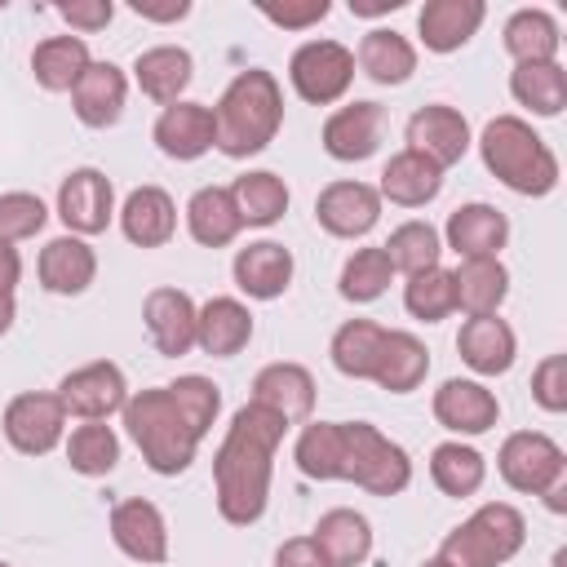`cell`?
<instances>
[{"label": "cell", "mask_w": 567, "mask_h": 567, "mask_svg": "<svg viewBox=\"0 0 567 567\" xmlns=\"http://www.w3.org/2000/svg\"><path fill=\"white\" fill-rule=\"evenodd\" d=\"M284 434H288V421L252 399L230 416L226 439L213 456V496H217V514L230 527H252L266 514L275 452Z\"/></svg>", "instance_id": "6da1fadb"}, {"label": "cell", "mask_w": 567, "mask_h": 567, "mask_svg": "<svg viewBox=\"0 0 567 567\" xmlns=\"http://www.w3.org/2000/svg\"><path fill=\"white\" fill-rule=\"evenodd\" d=\"M284 124V89L266 66L239 71L226 93L213 106V128H217V151L226 159H248L275 142Z\"/></svg>", "instance_id": "7a4b0ae2"}, {"label": "cell", "mask_w": 567, "mask_h": 567, "mask_svg": "<svg viewBox=\"0 0 567 567\" xmlns=\"http://www.w3.org/2000/svg\"><path fill=\"white\" fill-rule=\"evenodd\" d=\"M124 430L128 439L137 443L142 461L164 474V478H177L195 465V452L204 443V434L190 425V416L177 408V399L168 394V385H155V390H137L128 394L124 403Z\"/></svg>", "instance_id": "3957f363"}, {"label": "cell", "mask_w": 567, "mask_h": 567, "mask_svg": "<svg viewBox=\"0 0 567 567\" xmlns=\"http://www.w3.org/2000/svg\"><path fill=\"white\" fill-rule=\"evenodd\" d=\"M478 155H483V168L509 186L514 195H549L558 186V155L545 146V137L518 120V115H496L483 124L478 133Z\"/></svg>", "instance_id": "277c9868"}, {"label": "cell", "mask_w": 567, "mask_h": 567, "mask_svg": "<svg viewBox=\"0 0 567 567\" xmlns=\"http://www.w3.org/2000/svg\"><path fill=\"white\" fill-rule=\"evenodd\" d=\"M527 540V518L509 501L478 505L461 527H452L439 545L447 567H505Z\"/></svg>", "instance_id": "5b68a950"}, {"label": "cell", "mask_w": 567, "mask_h": 567, "mask_svg": "<svg viewBox=\"0 0 567 567\" xmlns=\"http://www.w3.org/2000/svg\"><path fill=\"white\" fill-rule=\"evenodd\" d=\"M346 430V483L372 496H399L412 483V456L368 421H341Z\"/></svg>", "instance_id": "8992f818"}, {"label": "cell", "mask_w": 567, "mask_h": 567, "mask_svg": "<svg viewBox=\"0 0 567 567\" xmlns=\"http://www.w3.org/2000/svg\"><path fill=\"white\" fill-rule=\"evenodd\" d=\"M288 80H292L301 102L332 106L354 84V53L341 40H306L288 58Z\"/></svg>", "instance_id": "52a82bcc"}, {"label": "cell", "mask_w": 567, "mask_h": 567, "mask_svg": "<svg viewBox=\"0 0 567 567\" xmlns=\"http://www.w3.org/2000/svg\"><path fill=\"white\" fill-rule=\"evenodd\" d=\"M496 470H501L505 487H514L523 496H545L549 487L567 483V456L540 430H514L496 452Z\"/></svg>", "instance_id": "ba28073f"}, {"label": "cell", "mask_w": 567, "mask_h": 567, "mask_svg": "<svg viewBox=\"0 0 567 567\" xmlns=\"http://www.w3.org/2000/svg\"><path fill=\"white\" fill-rule=\"evenodd\" d=\"M0 430H4V439H9L13 452H22V456H49L66 439V408L49 390H22V394H13L4 403Z\"/></svg>", "instance_id": "9c48e42d"}, {"label": "cell", "mask_w": 567, "mask_h": 567, "mask_svg": "<svg viewBox=\"0 0 567 567\" xmlns=\"http://www.w3.org/2000/svg\"><path fill=\"white\" fill-rule=\"evenodd\" d=\"M66 408V416H80V421H106L115 412H124L128 403V381L120 372V363L111 359H93L75 372H66L53 390Z\"/></svg>", "instance_id": "30bf717a"}, {"label": "cell", "mask_w": 567, "mask_h": 567, "mask_svg": "<svg viewBox=\"0 0 567 567\" xmlns=\"http://www.w3.org/2000/svg\"><path fill=\"white\" fill-rule=\"evenodd\" d=\"M58 217L66 226V235H102L115 217V186L102 168L84 164V168H71L58 186Z\"/></svg>", "instance_id": "8fae6325"}, {"label": "cell", "mask_w": 567, "mask_h": 567, "mask_svg": "<svg viewBox=\"0 0 567 567\" xmlns=\"http://www.w3.org/2000/svg\"><path fill=\"white\" fill-rule=\"evenodd\" d=\"M315 221L332 239H363L381 221V195H377V186L354 182V177L328 182L315 199Z\"/></svg>", "instance_id": "7c38bea8"}, {"label": "cell", "mask_w": 567, "mask_h": 567, "mask_svg": "<svg viewBox=\"0 0 567 567\" xmlns=\"http://www.w3.org/2000/svg\"><path fill=\"white\" fill-rule=\"evenodd\" d=\"M470 142H474L470 137V120L456 106H447V102H430V106H421L408 120V151L425 155L439 168L461 164L465 151H470Z\"/></svg>", "instance_id": "4fadbf2b"}, {"label": "cell", "mask_w": 567, "mask_h": 567, "mask_svg": "<svg viewBox=\"0 0 567 567\" xmlns=\"http://www.w3.org/2000/svg\"><path fill=\"white\" fill-rule=\"evenodd\" d=\"M385 133V106L381 102H346L323 120V151L341 164L372 159Z\"/></svg>", "instance_id": "5bb4252c"}, {"label": "cell", "mask_w": 567, "mask_h": 567, "mask_svg": "<svg viewBox=\"0 0 567 567\" xmlns=\"http://www.w3.org/2000/svg\"><path fill=\"white\" fill-rule=\"evenodd\" d=\"M195 319H199V306L182 288H151L142 301L146 337L164 359H182L195 346Z\"/></svg>", "instance_id": "9a60e30c"}, {"label": "cell", "mask_w": 567, "mask_h": 567, "mask_svg": "<svg viewBox=\"0 0 567 567\" xmlns=\"http://www.w3.org/2000/svg\"><path fill=\"white\" fill-rule=\"evenodd\" d=\"M111 540L133 563H164L168 558V523L155 501L128 496L111 509Z\"/></svg>", "instance_id": "2e32d148"}, {"label": "cell", "mask_w": 567, "mask_h": 567, "mask_svg": "<svg viewBox=\"0 0 567 567\" xmlns=\"http://www.w3.org/2000/svg\"><path fill=\"white\" fill-rule=\"evenodd\" d=\"M430 408H434V421H439L443 430L465 434V439L487 434V430L501 421L496 394H492L483 381H465V377L443 381V385L434 390V403H430Z\"/></svg>", "instance_id": "e0dca14e"}, {"label": "cell", "mask_w": 567, "mask_h": 567, "mask_svg": "<svg viewBox=\"0 0 567 567\" xmlns=\"http://www.w3.org/2000/svg\"><path fill=\"white\" fill-rule=\"evenodd\" d=\"M151 137H155V146H159L168 159L190 164V159L208 155V151H213V142H217L213 106H204V102H186V97H182V102H173V106H164V111H159V120H155Z\"/></svg>", "instance_id": "ac0fdd59"}, {"label": "cell", "mask_w": 567, "mask_h": 567, "mask_svg": "<svg viewBox=\"0 0 567 567\" xmlns=\"http://www.w3.org/2000/svg\"><path fill=\"white\" fill-rule=\"evenodd\" d=\"M443 239L456 257H501V248L509 244V217L496 204H461L447 213Z\"/></svg>", "instance_id": "d6986e66"}, {"label": "cell", "mask_w": 567, "mask_h": 567, "mask_svg": "<svg viewBox=\"0 0 567 567\" xmlns=\"http://www.w3.org/2000/svg\"><path fill=\"white\" fill-rule=\"evenodd\" d=\"M292 252L284 248V244H275V239H257V244H248V248H239L235 252V266H230V275H235V288L244 292V297H252V301H275V297H284L288 292V284H292Z\"/></svg>", "instance_id": "ffe728a7"}, {"label": "cell", "mask_w": 567, "mask_h": 567, "mask_svg": "<svg viewBox=\"0 0 567 567\" xmlns=\"http://www.w3.org/2000/svg\"><path fill=\"white\" fill-rule=\"evenodd\" d=\"M483 18H487L483 0H425L416 13V35L430 53H456L461 44L474 40Z\"/></svg>", "instance_id": "44dd1931"}, {"label": "cell", "mask_w": 567, "mask_h": 567, "mask_svg": "<svg viewBox=\"0 0 567 567\" xmlns=\"http://www.w3.org/2000/svg\"><path fill=\"white\" fill-rule=\"evenodd\" d=\"M124 102H128V75L115 62H89L80 84L71 89V106L84 128H111L124 115Z\"/></svg>", "instance_id": "7402d4cb"}, {"label": "cell", "mask_w": 567, "mask_h": 567, "mask_svg": "<svg viewBox=\"0 0 567 567\" xmlns=\"http://www.w3.org/2000/svg\"><path fill=\"white\" fill-rule=\"evenodd\" d=\"M35 275H40V288L53 297H80L97 275V252L80 235H58L40 248Z\"/></svg>", "instance_id": "603a6c76"}, {"label": "cell", "mask_w": 567, "mask_h": 567, "mask_svg": "<svg viewBox=\"0 0 567 567\" xmlns=\"http://www.w3.org/2000/svg\"><path fill=\"white\" fill-rule=\"evenodd\" d=\"M456 350L478 377H501L514 368L518 337L501 315H470L456 332Z\"/></svg>", "instance_id": "cb8c5ba5"}, {"label": "cell", "mask_w": 567, "mask_h": 567, "mask_svg": "<svg viewBox=\"0 0 567 567\" xmlns=\"http://www.w3.org/2000/svg\"><path fill=\"white\" fill-rule=\"evenodd\" d=\"M120 230L137 248H164L177 235V204L164 186H137L120 204Z\"/></svg>", "instance_id": "d4e9b609"}, {"label": "cell", "mask_w": 567, "mask_h": 567, "mask_svg": "<svg viewBox=\"0 0 567 567\" xmlns=\"http://www.w3.org/2000/svg\"><path fill=\"white\" fill-rule=\"evenodd\" d=\"M315 377L310 368L301 363H266L257 377H252V403L279 412L288 425L292 421H310L315 412Z\"/></svg>", "instance_id": "484cf974"}, {"label": "cell", "mask_w": 567, "mask_h": 567, "mask_svg": "<svg viewBox=\"0 0 567 567\" xmlns=\"http://www.w3.org/2000/svg\"><path fill=\"white\" fill-rule=\"evenodd\" d=\"M133 80H137V89H142L151 102L173 106V102H182V93H186L190 80H195V58H190V49H182V44L142 49V53L133 58Z\"/></svg>", "instance_id": "4316f807"}, {"label": "cell", "mask_w": 567, "mask_h": 567, "mask_svg": "<svg viewBox=\"0 0 567 567\" xmlns=\"http://www.w3.org/2000/svg\"><path fill=\"white\" fill-rule=\"evenodd\" d=\"M252 341V315L239 297H208L195 319V346L213 359H235Z\"/></svg>", "instance_id": "83f0119b"}, {"label": "cell", "mask_w": 567, "mask_h": 567, "mask_svg": "<svg viewBox=\"0 0 567 567\" xmlns=\"http://www.w3.org/2000/svg\"><path fill=\"white\" fill-rule=\"evenodd\" d=\"M439 190H443V168L430 164L425 155L408 151V146L385 159L381 186H377V195L399 204V208H425L430 199H439Z\"/></svg>", "instance_id": "f1b7e54d"}, {"label": "cell", "mask_w": 567, "mask_h": 567, "mask_svg": "<svg viewBox=\"0 0 567 567\" xmlns=\"http://www.w3.org/2000/svg\"><path fill=\"white\" fill-rule=\"evenodd\" d=\"M452 297L465 315H496L509 297V270L501 257H461L452 270Z\"/></svg>", "instance_id": "f546056e"}, {"label": "cell", "mask_w": 567, "mask_h": 567, "mask_svg": "<svg viewBox=\"0 0 567 567\" xmlns=\"http://www.w3.org/2000/svg\"><path fill=\"white\" fill-rule=\"evenodd\" d=\"M354 66L372 80V84H408L412 71H416V49L403 31L394 27H372L363 40H359V53H354Z\"/></svg>", "instance_id": "4dcf8cb0"}, {"label": "cell", "mask_w": 567, "mask_h": 567, "mask_svg": "<svg viewBox=\"0 0 567 567\" xmlns=\"http://www.w3.org/2000/svg\"><path fill=\"white\" fill-rule=\"evenodd\" d=\"M186 230L199 248H226L244 230L239 208L230 199V186H199L186 199Z\"/></svg>", "instance_id": "1f68e13d"}, {"label": "cell", "mask_w": 567, "mask_h": 567, "mask_svg": "<svg viewBox=\"0 0 567 567\" xmlns=\"http://www.w3.org/2000/svg\"><path fill=\"white\" fill-rule=\"evenodd\" d=\"M430 372V350L421 337L403 332V328H385V346H381V359H377V372L372 381L390 394H412Z\"/></svg>", "instance_id": "d6a6232c"}, {"label": "cell", "mask_w": 567, "mask_h": 567, "mask_svg": "<svg viewBox=\"0 0 567 567\" xmlns=\"http://www.w3.org/2000/svg\"><path fill=\"white\" fill-rule=\"evenodd\" d=\"M315 545L323 549V558L332 567H359L368 563L372 554V523L359 514V509H328L319 523H315Z\"/></svg>", "instance_id": "836d02e7"}, {"label": "cell", "mask_w": 567, "mask_h": 567, "mask_svg": "<svg viewBox=\"0 0 567 567\" xmlns=\"http://www.w3.org/2000/svg\"><path fill=\"white\" fill-rule=\"evenodd\" d=\"M89 44L84 35H49L35 44L31 53V75L44 93H71L80 84V75L89 71Z\"/></svg>", "instance_id": "e575fe53"}, {"label": "cell", "mask_w": 567, "mask_h": 567, "mask_svg": "<svg viewBox=\"0 0 567 567\" xmlns=\"http://www.w3.org/2000/svg\"><path fill=\"white\" fill-rule=\"evenodd\" d=\"M292 461L306 478L346 483V430H341V421H310L297 434Z\"/></svg>", "instance_id": "d590c367"}, {"label": "cell", "mask_w": 567, "mask_h": 567, "mask_svg": "<svg viewBox=\"0 0 567 567\" xmlns=\"http://www.w3.org/2000/svg\"><path fill=\"white\" fill-rule=\"evenodd\" d=\"M509 93L532 115L554 120L567 106V71H563V62H518L509 71Z\"/></svg>", "instance_id": "8d00e7d4"}, {"label": "cell", "mask_w": 567, "mask_h": 567, "mask_svg": "<svg viewBox=\"0 0 567 567\" xmlns=\"http://www.w3.org/2000/svg\"><path fill=\"white\" fill-rule=\"evenodd\" d=\"M381 346H385V328L372 323V319H346L337 332H332V368L341 377H354V381H372L377 372V359H381Z\"/></svg>", "instance_id": "74e56055"}, {"label": "cell", "mask_w": 567, "mask_h": 567, "mask_svg": "<svg viewBox=\"0 0 567 567\" xmlns=\"http://www.w3.org/2000/svg\"><path fill=\"white\" fill-rule=\"evenodd\" d=\"M563 49V31L554 22V13L545 9H518L505 22V53L518 62H558Z\"/></svg>", "instance_id": "f35d334b"}, {"label": "cell", "mask_w": 567, "mask_h": 567, "mask_svg": "<svg viewBox=\"0 0 567 567\" xmlns=\"http://www.w3.org/2000/svg\"><path fill=\"white\" fill-rule=\"evenodd\" d=\"M230 199H235L244 226H275L288 213V199L292 195H288V186H284L279 173L252 168V173H244V177L230 182Z\"/></svg>", "instance_id": "ab89813d"}, {"label": "cell", "mask_w": 567, "mask_h": 567, "mask_svg": "<svg viewBox=\"0 0 567 567\" xmlns=\"http://www.w3.org/2000/svg\"><path fill=\"white\" fill-rule=\"evenodd\" d=\"M430 478H434V487L443 492V496H474L478 487H483V478H487V461H483V452L478 447H470V443H461V439H447V443H439L434 452H430Z\"/></svg>", "instance_id": "60d3db41"}, {"label": "cell", "mask_w": 567, "mask_h": 567, "mask_svg": "<svg viewBox=\"0 0 567 567\" xmlns=\"http://www.w3.org/2000/svg\"><path fill=\"white\" fill-rule=\"evenodd\" d=\"M66 465L84 478H106L120 465V434L106 421H80L66 439Z\"/></svg>", "instance_id": "b9f144b4"}, {"label": "cell", "mask_w": 567, "mask_h": 567, "mask_svg": "<svg viewBox=\"0 0 567 567\" xmlns=\"http://www.w3.org/2000/svg\"><path fill=\"white\" fill-rule=\"evenodd\" d=\"M381 252L390 257V266L399 275H421L430 266H439V252H443V235L430 226V221H403L390 230V239L381 244Z\"/></svg>", "instance_id": "7bdbcfd3"}, {"label": "cell", "mask_w": 567, "mask_h": 567, "mask_svg": "<svg viewBox=\"0 0 567 567\" xmlns=\"http://www.w3.org/2000/svg\"><path fill=\"white\" fill-rule=\"evenodd\" d=\"M390 279H394V266H390V257L381 248H354L346 257V266H341L337 292L346 301H354V306H368L390 288Z\"/></svg>", "instance_id": "ee69618b"}, {"label": "cell", "mask_w": 567, "mask_h": 567, "mask_svg": "<svg viewBox=\"0 0 567 567\" xmlns=\"http://www.w3.org/2000/svg\"><path fill=\"white\" fill-rule=\"evenodd\" d=\"M403 306H408V315L421 319V323H439V319H447V315L456 310V297H452V270L430 266V270H421V275H408V284H403Z\"/></svg>", "instance_id": "f6af8a7d"}, {"label": "cell", "mask_w": 567, "mask_h": 567, "mask_svg": "<svg viewBox=\"0 0 567 567\" xmlns=\"http://www.w3.org/2000/svg\"><path fill=\"white\" fill-rule=\"evenodd\" d=\"M168 394L177 399V408L190 416V425H195L199 434H208V430H213V421H217V412H221V390H217L208 377L186 372V377L168 381Z\"/></svg>", "instance_id": "bcb514c9"}, {"label": "cell", "mask_w": 567, "mask_h": 567, "mask_svg": "<svg viewBox=\"0 0 567 567\" xmlns=\"http://www.w3.org/2000/svg\"><path fill=\"white\" fill-rule=\"evenodd\" d=\"M44 221H49V208L40 195H31V190H4L0 195V239L4 244L40 235Z\"/></svg>", "instance_id": "7dc6e473"}, {"label": "cell", "mask_w": 567, "mask_h": 567, "mask_svg": "<svg viewBox=\"0 0 567 567\" xmlns=\"http://www.w3.org/2000/svg\"><path fill=\"white\" fill-rule=\"evenodd\" d=\"M532 399L545 412H567V354H545L532 372Z\"/></svg>", "instance_id": "c3c4849f"}, {"label": "cell", "mask_w": 567, "mask_h": 567, "mask_svg": "<svg viewBox=\"0 0 567 567\" xmlns=\"http://www.w3.org/2000/svg\"><path fill=\"white\" fill-rule=\"evenodd\" d=\"M328 13H332L328 0H306V4H261V18L275 22V27H284V31H306V27L323 22Z\"/></svg>", "instance_id": "681fc988"}, {"label": "cell", "mask_w": 567, "mask_h": 567, "mask_svg": "<svg viewBox=\"0 0 567 567\" xmlns=\"http://www.w3.org/2000/svg\"><path fill=\"white\" fill-rule=\"evenodd\" d=\"M58 18H62L71 31H84V35H93V31L111 27V18H115V4H111V0H71V4H58Z\"/></svg>", "instance_id": "f907efd6"}, {"label": "cell", "mask_w": 567, "mask_h": 567, "mask_svg": "<svg viewBox=\"0 0 567 567\" xmlns=\"http://www.w3.org/2000/svg\"><path fill=\"white\" fill-rule=\"evenodd\" d=\"M275 567H332L323 558V549L315 545V536H292L275 549Z\"/></svg>", "instance_id": "816d5d0a"}, {"label": "cell", "mask_w": 567, "mask_h": 567, "mask_svg": "<svg viewBox=\"0 0 567 567\" xmlns=\"http://www.w3.org/2000/svg\"><path fill=\"white\" fill-rule=\"evenodd\" d=\"M133 13L146 18V22H182L190 13V0H168V4H155V0H133Z\"/></svg>", "instance_id": "f5cc1de1"}, {"label": "cell", "mask_w": 567, "mask_h": 567, "mask_svg": "<svg viewBox=\"0 0 567 567\" xmlns=\"http://www.w3.org/2000/svg\"><path fill=\"white\" fill-rule=\"evenodd\" d=\"M18 279H22V257H18V248H13V244H4V239H0V292H13V288H18Z\"/></svg>", "instance_id": "db71d44e"}, {"label": "cell", "mask_w": 567, "mask_h": 567, "mask_svg": "<svg viewBox=\"0 0 567 567\" xmlns=\"http://www.w3.org/2000/svg\"><path fill=\"white\" fill-rule=\"evenodd\" d=\"M394 9H403V0H350L354 18H381V13H394Z\"/></svg>", "instance_id": "11a10c76"}, {"label": "cell", "mask_w": 567, "mask_h": 567, "mask_svg": "<svg viewBox=\"0 0 567 567\" xmlns=\"http://www.w3.org/2000/svg\"><path fill=\"white\" fill-rule=\"evenodd\" d=\"M13 319H18V301H13V292H0V337L13 328Z\"/></svg>", "instance_id": "9f6ffc18"}, {"label": "cell", "mask_w": 567, "mask_h": 567, "mask_svg": "<svg viewBox=\"0 0 567 567\" xmlns=\"http://www.w3.org/2000/svg\"><path fill=\"white\" fill-rule=\"evenodd\" d=\"M421 567H447V563H443V558H439V554H434V558H425V563H421Z\"/></svg>", "instance_id": "6f0895ef"}, {"label": "cell", "mask_w": 567, "mask_h": 567, "mask_svg": "<svg viewBox=\"0 0 567 567\" xmlns=\"http://www.w3.org/2000/svg\"><path fill=\"white\" fill-rule=\"evenodd\" d=\"M0 567H9V563H4V558H0Z\"/></svg>", "instance_id": "680465c9"}]
</instances>
